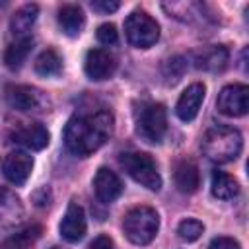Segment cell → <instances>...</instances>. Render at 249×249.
Here are the masks:
<instances>
[{"instance_id": "52a82bcc", "label": "cell", "mask_w": 249, "mask_h": 249, "mask_svg": "<svg viewBox=\"0 0 249 249\" xmlns=\"http://www.w3.org/2000/svg\"><path fill=\"white\" fill-rule=\"evenodd\" d=\"M216 105L226 117H243L249 111V88L245 84H230L222 88Z\"/></svg>"}, {"instance_id": "83f0119b", "label": "cell", "mask_w": 249, "mask_h": 249, "mask_svg": "<svg viewBox=\"0 0 249 249\" xmlns=\"http://www.w3.org/2000/svg\"><path fill=\"white\" fill-rule=\"evenodd\" d=\"M88 249H115V243H113V239H111L109 235H97V237L89 243Z\"/></svg>"}, {"instance_id": "e0dca14e", "label": "cell", "mask_w": 249, "mask_h": 249, "mask_svg": "<svg viewBox=\"0 0 249 249\" xmlns=\"http://www.w3.org/2000/svg\"><path fill=\"white\" fill-rule=\"evenodd\" d=\"M173 181H175V187L181 191V193H196L198 187H200V173H198V167L189 161V160H181L177 161L175 165V171H173Z\"/></svg>"}, {"instance_id": "8fae6325", "label": "cell", "mask_w": 249, "mask_h": 249, "mask_svg": "<svg viewBox=\"0 0 249 249\" xmlns=\"http://www.w3.org/2000/svg\"><path fill=\"white\" fill-rule=\"evenodd\" d=\"M31 169H33V160L25 152H18L16 150V152H10L2 160L4 177L14 185H23L27 181V177L31 175Z\"/></svg>"}, {"instance_id": "ac0fdd59", "label": "cell", "mask_w": 249, "mask_h": 249, "mask_svg": "<svg viewBox=\"0 0 249 249\" xmlns=\"http://www.w3.org/2000/svg\"><path fill=\"white\" fill-rule=\"evenodd\" d=\"M56 19H58L60 29H62L68 37L80 35L82 29H84V25H86V16H84L82 8L76 6V4H66V6H62V8L58 10Z\"/></svg>"}, {"instance_id": "3957f363", "label": "cell", "mask_w": 249, "mask_h": 249, "mask_svg": "<svg viewBox=\"0 0 249 249\" xmlns=\"http://www.w3.org/2000/svg\"><path fill=\"white\" fill-rule=\"evenodd\" d=\"M124 235L134 245H148L160 230L158 212L150 206H134L124 214L123 220Z\"/></svg>"}, {"instance_id": "cb8c5ba5", "label": "cell", "mask_w": 249, "mask_h": 249, "mask_svg": "<svg viewBox=\"0 0 249 249\" xmlns=\"http://www.w3.org/2000/svg\"><path fill=\"white\" fill-rule=\"evenodd\" d=\"M204 231V226L198 220H183L177 228V233L183 241H196Z\"/></svg>"}, {"instance_id": "f1b7e54d", "label": "cell", "mask_w": 249, "mask_h": 249, "mask_svg": "<svg viewBox=\"0 0 249 249\" xmlns=\"http://www.w3.org/2000/svg\"><path fill=\"white\" fill-rule=\"evenodd\" d=\"M53 249H58V247H53Z\"/></svg>"}, {"instance_id": "277c9868", "label": "cell", "mask_w": 249, "mask_h": 249, "mask_svg": "<svg viewBox=\"0 0 249 249\" xmlns=\"http://www.w3.org/2000/svg\"><path fill=\"white\" fill-rule=\"evenodd\" d=\"M136 132L138 136L148 142V144H158L161 142L165 130H167V115H165V107L161 103H142L136 109Z\"/></svg>"}, {"instance_id": "8992f818", "label": "cell", "mask_w": 249, "mask_h": 249, "mask_svg": "<svg viewBox=\"0 0 249 249\" xmlns=\"http://www.w3.org/2000/svg\"><path fill=\"white\" fill-rule=\"evenodd\" d=\"M124 35L132 47L148 49L160 39V25L152 16L136 10L124 21Z\"/></svg>"}, {"instance_id": "30bf717a", "label": "cell", "mask_w": 249, "mask_h": 249, "mask_svg": "<svg viewBox=\"0 0 249 249\" xmlns=\"http://www.w3.org/2000/svg\"><path fill=\"white\" fill-rule=\"evenodd\" d=\"M86 230H88V222H86L84 208L76 202H70L64 216H62V222H60L62 239L68 241V243H76L86 235Z\"/></svg>"}, {"instance_id": "7402d4cb", "label": "cell", "mask_w": 249, "mask_h": 249, "mask_svg": "<svg viewBox=\"0 0 249 249\" xmlns=\"http://www.w3.org/2000/svg\"><path fill=\"white\" fill-rule=\"evenodd\" d=\"M37 12H39V8H37L35 4H27V6L19 8V10L12 16V21H10L12 33L18 35V37H27L25 33H27V31L31 29V25L35 23Z\"/></svg>"}, {"instance_id": "44dd1931", "label": "cell", "mask_w": 249, "mask_h": 249, "mask_svg": "<svg viewBox=\"0 0 249 249\" xmlns=\"http://www.w3.org/2000/svg\"><path fill=\"white\" fill-rule=\"evenodd\" d=\"M41 235V226H27L0 243V249H29Z\"/></svg>"}, {"instance_id": "4316f807", "label": "cell", "mask_w": 249, "mask_h": 249, "mask_svg": "<svg viewBox=\"0 0 249 249\" xmlns=\"http://www.w3.org/2000/svg\"><path fill=\"white\" fill-rule=\"evenodd\" d=\"M119 6H121L119 2H111V0H95V2H91V8L97 10V12H103V14L119 10Z\"/></svg>"}, {"instance_id": "6da1fadb", "label": "cell", "mask_w": 249, "mask_h": 249, "mask_svg": "<svg viewBox=\"0 0 249 249\" xmlns=\"http://www.w3.org/2000/svg\"><path fill=\"white\" fill-rule=\"evenodd\" d=\"M113 132V115L105 109L74 115L64 128V144L70 154L88 158L99 150Z\"/></svg>"}, {"instance_id": "ba28073f", "label": "cell", "mask_w": 249, "mask_h": 249, "mask_svg": "<svg viewBox=\"0 0 249 249\" xmlns=\"http://www.w3.org/2000/svg\"><path fill=\"white\" fill-rule=\"evenodd\" d=\"M84 70H86V76L93 82H101V80H107L115 74L117 70V60L115 56L105 51V49H91L88 51L86 54V60H84Z\"/></svg>"}, {"instance_id": "2e32d148", "label": "cell", "mask_w": 249, "mask_h": 249, "mask_svg": "<svg viewBox=\"0 0 249 249\" xmlns=\"http://www.w3.org/2000/svg\"><path fill=\"white\" fill-rule=\"evenodd\" d=\"M228 64V49L222 45H210L195 53V66L208 72H220Z\"/></svg>"}, {"instance_id": "9a60e30c", "label": "cell", "mask_w": 249, "mask_h": 249, "mask_svg": "<svg viewBox=\"0 0 249 249\" xmlns=\"http://www.w3.org/2000/svg\"><path fill=\"white\" fill-rule=\"evenodd\" d=\"M23 204L16 193L0 187V228H14L23 220Z\"/></svg>"}, {"instance_id": "d4e9b609", "label": "cell", "mask_w": 249, "mask_h": 249, "mask_svg": "<svg viewBox=\"0 0 249 249\" xmlns=\"http://www.w3.org/2000/svg\"><path fill=\"white\" fill-rule=\"evenodd\" d=\"M117 39H119V33L113 23H103L97 27V41L101 45H115Z\"/></svg>"}, {"instance_id": "7a4b0ae2", "label": "cell", "mask_w": 249, "mask_h": 249, "mask_svg": "<svg viewBox=\"0 0 249 249\" xmlns=\"http://www.w3.org/2000/svg\"><path fill=\"white\" fill-rule=\"evenodd\" d=\"M202 152L204 156L214 161V163H228L233 161L243 148V140L239 130H235L233 126H212L204 132L202 136Z\"/></svg>"}, {"instance_id": "ffe728a7", "label": "cell", "mask_w": 249, "mask_h": 249, "mask_svg": "<svg viewBox=\"0 0 249 249\" xmlns=\"http://www.w3.org/2000/svg\"><path fill=\"white\" fill-rule=\"evenodd\" d=\"M31 47H33V39L31 37H18L14 43H10L8 49H6V53H4L6 66L12 68V70L19 68L25 62L27 54L31 53Z\"/></svg>"}, {"instance_id": "5b68a950", "label": "cell", "mask_w": 249, "mask_h": 249, "mask_svg": "<svg viewBox=\"0 0 249 249\" xmlns=\"http://www.w3.org/2000/svg\"><path fill=\"white\" fill-rule=\"evenodd\" d=\"M119 163L142 187H146L150 191L161 189V175H160L158 165L152 160V156H148L144 152H124V154H121Z\"/></svg>"}, {"instance_id": "603a6c76", "label": "cell", "mask_w": 249, "mask_h": 249, "mask_svg": "<svg viewBox=\"0 0 249 249\" xmlns=\"http://www.w3.org/2000/svg\"><path fill=\"white\" fill-rule=\"evenodd\" d=\"M60 68H62V60L53 49L43 51L35 60V72L41 76H56Z\"/></svg>"}, {"instance_id": "4fadbf2b", "label": "cell", "mask_w": 249, "mask_h": 249, "mask_svg": "<svg viewBox=\"0 0 249 249\" xmlns=\"http://www.w3.org/2000/svg\"><path fill=\"white\" fill-rule=\"evenodd\" d=\"M93 191H95V196L101 202L109 204V202H113L121 196L123 181L115 171H111L107 167H99L95 177H93Z\"/></svg>"}, {"instance_id": "484cf974", "label": "cell", "mask_w": 249, "mask_h": 249, "mask_svg": "<svg viewBox=\"0 0 249 249\" xmlns=\"http://www.w3.org/2000/svg\"><path fill=\"white\" fill-rule=\"evenodd\" d=\"M208 249H241V245H239L233 237L222 235V237H214V239L210 241Z\"/></svg>"}, {"instance_id": "9c48e42d", "label": "cell", "mask_w": 249, "mask_h": 249, "mask_svg": "<svg viewBox=\"0 0 249 249\" xmlns=\"http://www.w3.org/2000/svg\"><path fill=\"white\" fill-rule=\"evenodd\" d=\"M6 99L18 111H41L47 105L43 91L31 86H8Z\"/></svg>"}, {"instance_id": "5bb4252c", "label": "cell", "mask_w": 249, "mask_h": 249, "mask_svg": "<svg viewBox=\"0 0 249 249\" xmlns=\"http://www.w3.org/2000/svg\"><path fill=\"white\" fill-rule=\"evenodd\" d=\"M204 93H206V89H204L202 84H191L181 93V97L177 99V105H175L177 117L181 121H185V123L193 121L198 115V109H200V105L204 101Z\"/></svg>"}, {"instance_id": "d6986e66", "label": "cell", "mask_w": 249, "mask_h": 249, "mask_svg": "<svg viewBox=\"0 0 249 249\" xmlns=\"http://www.w3.org/2000/svg\"><path fill=\"white\" fill-rule=\"evenodd\" d=\"M210 189H212V195L220 200H230L233 196H237L239 193V183L228 175L226 171L222 169H214L212 171V183H210Z\"/></svg>"}, {"instance_id": "7c38bea8", "label": "cell", "mask_w": 249, "mask_h": 249, "mask_svg": "<svg viewBox=\"0 0 249 249\" xmlns=\"http://www.w3.org/2000/svg\"><path fill=\"white\" fill-rule=\"evenodd\" d=\"M12 142L25 146L29 150H43L49 144V130L41 123H23L10 134Z\"/></svg>"}]
</instances>
